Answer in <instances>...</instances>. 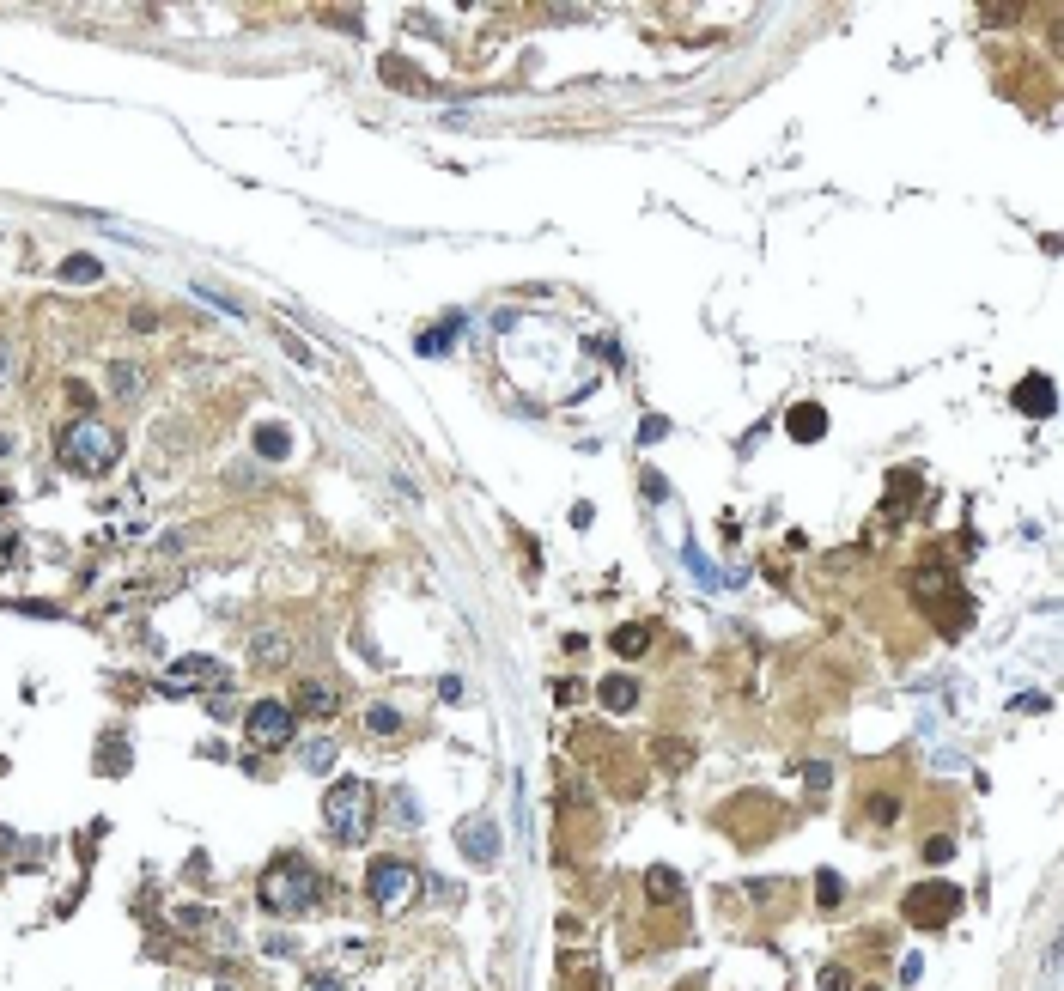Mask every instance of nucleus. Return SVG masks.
Segmentation results:
<instances>
[{"mask_svg": "<svg viewBox=\"0 0 1064 991\" xmlns=\"http://www.w3.org/2000/svg\"><path fill=\"white\" fill-rule=\"evenodd\" d=\"M657 748H663L669 767H688V742H657Z\"/></svg>", "mask_w": 1064, "mask_h": 991, "instance_id": "nucleus-26", "label": "nucleus"}, {"mask_svg": "<svg viewBox=\"0 0 1064 991\" xmlns=\"http://www.w3.org/2000/svg\"><path fill=\"white\" fill-rule=\"evenodd\" d=\"M256 894H262L268 912H292V919H298V912H311V906H317L323 882H317V870L304 864V858H274V864L262 870Z\"/></svg>", "mask_w": 1064, "mask_h": 991, "instance_id": "nucleus-1", "label": "nucleus"}, {"mask_svg": "<svg viewBox=\"0 0 1064 991\" xmlns=\"http://www.w3.org/2000/svg\"><path fill=\"white\" fill-rule=\"evenodd\" d=\"M645 645H651V627H621L615 633V657H645Z\"/></svg>", "mask_w": 1064, "mask_h": 991, "instance_id": "nucleus-19", "label": "nucleus"}, {"mask_svg": "<svg viewBox=\"0 0 1064 991\" xmlns=\"http://www.w3.org/2000/svg\"><path fill=\"white\" fill-rule=\"evenodd\" d=\"M365 894H371V906H384V912H408L414 894H420V870L408 858H371Z\"/></svg>", "mask_w": 1064, "mask_h": 991, "instance_id": "nucleus-4", "label": "nucleus"}, {"mask_svg": "<svg viewBox=\"0 0 1064 991\" xmlns=\"http://www.w3.org/2000/svg\"><path fill=\"white\" fill-rule=\"evenodd\" d=\"M286 353H292V359H298V365H317V353H311V347H304V341H298V335H292V329H286Z\"/></svg>", "mask_w": 1064, "mask_h": 991, "instance_id": "nucleus-25", "label": "nucleus"}, {"mask_svg": "<svg viewBox=\"0 0 1064 991\" xmlns=\"http://www.w3.org/2000/svg\"><path fill=\"white\" fill-rule=\"evenodd\" d=\"M785 432H791L797 444H815V438L827 432V408H815V402H803V408H791V420H785Z\"/></svg>", "mask_w": 1064, "mask_h": 991, "instance_id": "nucleus-12", "label": "nucleus"}, {"mask_svg": "<svg viewBox=\"0 0 1064 991\" xmlns=\"http://www.w3.org/2000/svg\"><path fill=\"white\" fill-rule=\"evenodd\" d=\"M456 329H463V317H444L438 329H426V335H420V353H444V347L456 341Z\"/></svg>", "mask_w": 1064, "mask_h": 991, "instance_id": "nucleus-18", "label": "nucleus"}, {"mask_svg": "<svg viewBox=\"0 0 1064 991\" xmlns=\"http://www.w3.org/2000/svg\"><path fill=\"white\" fill-rule=\"evenodd\" d=\"M456 846H463V858L475 870H493L499 852H505V833H499L493 815H463V821H456Z\"/></svg>", "mask_w": 1064, "mask_h": 991, "instance_id": "nucleus-7", "label": "nucleus"}, {"mask_svg": "<svg viewBox=\"0 0 1064 991\" xmlns=\"http://www.w3.org/2000/svg\"><path fill=\"white\" fill-rule=\"evenodd\" d=\"M815 900H821V906L833 912V906H840V900H846V882H840V876H833V870H821V876H815Z\"/></svg>", "mask_w": 1064, "mask_h": 991, "instance_id": "nucleus-21", "label": "nucleus"}, {"mask_svg": "<svg viewBox=\"0 0 1064 991\" xmlns=\"http://www.w3.org/2000/svg\"><path fill=\"white\" fill-rule=\"evenodd\" d=\"M596 694H602L608 712H633V706H639V681H633V675H608Z\"/></svg>", "mask_w": 1064, "mask_h": 991, "instance_id": "nucleus-13", "label": "nucleus"}, {"mask_svg": "<svg viewBox=\"0 0 1064 991\" xmlns=\"http://www.w3.org/2000/svg\"><path fill=\"white\" fill-rule=\"evenodd\" d=\"M645 894H651L657 906H675V900H681V876H675L669 864H651V870H645Z\"/></svg>", "mask_w": 1064, "mask_h": 991, "instance_id": "nucleus-14", "label": "nucleus"}, {"mask_svg": "<svg viewBox=\"0 0 1064 991\" xmlns=\"http://www.w3.org/2000/svg\"><path fill=\"white\" fill-rule=\"evenodd\" d=\"M61 463L80 469V475H110V469L122 463L116 426H104V420H73V426L61 432Z\"/></svg>", "mask_w": 1064, "mask_h": 991, "instance_id": "nucleus-3", "label": "nucleus"}, {"mask_svg": "<svg viewBox=\"0 0 1064 991\" xmlns=\"http://www.w3.org/2000/svg\"><path fill=\"white\" fill-rule=\"evenodd\" d=\"M365 730H371V736H396V730H402V712H396V706H371V712H365Z\"/></svg>", "mask_w": 1064, "mask_h": 991, "instance_id": "nucleus-20", "label": "nucleus"}, {"mask_svg": "<svg viewBox=\"0 0 1064 991\" xmlns=\"http://www.w3.org/2000/svg\"><path fill=\"white\" fill-rule=\"evenodd\" d=\"M98 274H104V262H98V256H86V250L61 262V280H67V286H86V280H98Z\"/></svg>", "mask_w": 1064, "mask_h": 991, "instance_id": "nucleus-16", "label": "nucleus"}, {"mask_svg": "<svg viewBox=\"0 0 1064 991\" xmlns=\"http://www.w3.org/2000/svg\"><path fill=\"white\" fill-rule=\"evenodd\" d=\"M304 767H311V773H329V767H335V742H329V736H317L311 748H304Z\"/></svg>", "mask_w": 1064, "mask_h": 991, "instance_id": "nucleus-22", "label": "nucleus"}, {"mask_svg": "<svg viewBox=\"0 0 1064 991\" xmlns=\"http://www.w3.org/2000/svg\"><path fill=\"white\" fill-rule=\"evenodd\" d=\"M803 779H809V791H827V785H833V773H827V767H803Z\"/></svg>", "mask_w": 1064, "mask_h": 991, "instance_id": "nucleus-29", "label": "nucleus"}, {"mask_svg": "<svg viewBox=\"0 0 1064 991\" xmlns=\"http://www.w3.org/2000/svg\"><path fill=\"white\" fill-rule=\"evenodd\" d=\"M225 681H232V675H225V663H207V657H183V663H171V669H165V681H159V688H165V694H177V688H225Z\"/></svg>", "mask_w": 1064, "mask_h": 991, "instance_id": "nucleus-8", "label": "nucleus"}, {"mask_svg": "<svg viewBox=\"0 0 1064 991\" xmlns=\"http://www.w3.org/2000/svg\"><path fill=\"white\" fill-rule=\"evenodd\" d=\"M925 858H931V864H949V858H955V840H949V833H937V840H925Z\"/></svg>", "mask_w": 1064, "mask_h": 991, "instance_id": "nucleus-23", "label": "nucleus"}, {"mask_svg": "<svg viewBox=\"0 0 1064 991\" xmlns=\"http://www.w3.org/2000/svg\"><path fill=\"white\" fill-rule=\"evenodd\" d=\"M110 390H116V396H128V402L146 390V377H140V365H134V359H116V365H110Z\"/></svg>", "mask_w": 1064, "mask_h": 991, "instance_id": "nucleus-15", "label": "nucleus"}, {"mask_svg": "<svg viewBox=\"0 0 1064 991\" xmlns=\"http://www.w3.org/2000/svg\"><path fill=\"white\" fill-rule=\"evenodd\" d=\"M396 815H402V821H408V827H414V821H420V809H414V791H396Z\"/></svg>", "mask_w": 1064, "mask_h": 991, "instance_id": "nucleus-27", "label": "nucleus"}, {"mask_svg": "<svg viewBox=\"0 0 1064 991\" xmlns=\"http://www.w3.org/2000/svg\"><path fill=\"white\" fill-rule=\"evenodd\" d=\"M1052 402H1058L1052 377H1040V371H1034V377H1022V384H1016V408H1022L1028 420H1046V414H1052Z\"/></svg>", "mask_w": 1064, "mask_h": 991, "instance_id": "nucleus-9", "label": "nucleus"}, {"mask_svg": "<svg viewBox=\"0 0 1064 991\" xmlns=\"http://www.w3.org/2000/svg\"><path fill=\"white\" fill-rule=\"evenodd\" d=\"M961 912V888L955 882H919L906 894V919L919 925V931H937V925H949Z\"/></svg>", "mask_w": 1064, "mask_h": 991, "instance_id": "nucleus-5", "label": "nucleus"}, {"mask_svg": "<svg viewBox=\"0 0 1064 991\" xmlns=\"http://www.w3.org/2000/svg\"><path fill=\"white\" fill-rule=\"evenodd\" d=\"M292 730H298V712H292L286 700H256V706H250V718H244L250 748H286V742H292Z\"/></svg>", "mask_w": 1064, "mask_h": 991, "instance_id": "nucleus-6", "label": "nucleus"}, {"mask_svg": "<svg viewBox=\"0 0 1064 991\" xmlns=\"http://www.w3.org/2000/svg\"><path fill=\"white\" fill-rule=\"evenodd\" d=\"M371 809H377V797H371L365 779H335L323 791V821H329V833L341 846H365L371 840Z\"/></svg>", "mask_w": 1064, "mask_h": 991, "instance_id": "nucleus-2", "label": "nucleus"}, {"mask_svg": "<svg viewBox=\"0 0 1064 991\" xmlns=\"http://www.w3.org/2000/svg\"><path fill=\"white\" fill-rule=\"evenodd\" d=\"M317 991H341V985H335V979H329V973H317Z\"/></svg>", "mask_w": 1064, "mask_h": 991, "instance_id": "nucleus-32", "label": "nucleus"}, {"mask_svg": "<svg viewBox=\"0 0 1064 991\" xmlns=\"http://www.w3.org/2000/svg\"><path fill=\"white\" fill-rule=\"evenodd\" d=\"M821 991H852V973L846 967H821Z\"/></svg>", "mask_w": 1064, "mask_h": 991, "instance_id": "nucleus-24", "label": "nucleus"}, {"mask_svg": "<svg viewBox=\"0 0 1064 991\" xmlns=\"http://www.w3.org/2000/svg\"><path fill=\"white\" fill-rule=\"evenodd\" d=\"M341 706V694L329 688V681H304V688L292 694V712H311V718H329Z\"/></svg>", "mask_w": 1064, "mask_h": 991, "instance_id": "nucleus-11", "label": "nucleus"}, {"mask_svg": "<svg viewBox=\"0 0 1064 991\" xmlns=\"http://www.w3.org/2000/svg\"><path fill=\"white\" fill-rule=\"evenodd\" d=\"M250 444H256V456H268V463H286V456H292V426L262 420V426L250 432Z\"/></svg>", "mask_w": 1064, "mask_h": 991, "instance_id": "nucleus-10", "label": "nucleus"}, {"mask_svg": "<svg viewBox=\"0 0 1064 991\" xmlns=\"http://www.w3.org/2000/svg\"><path fill=\"white\" fill-rule=\"evenodd\" d=\"M7 377H13V347L0 341V384H7Z\"/></svg>", "mask_w": 1064, "mask_h": 991, "instance_id": "nucleus-31", "label": "nucleus"}, {"mask_svg": "<svg viewBox=\"0 0 1064 991\" xmlns=\"http://www.w3.org/2000/svg\"><path fill=\"white\" fill-rule=\"evenodd\" d=\"M256 657H262V663H280V657H286V651H280V639H274V633H268V639H262V645H256Z\"/></svg>", "mask_w": 1064, "mask_h": 991, "instance_id": "nucleus-28", "label": "nucleus"}, {"mask_svg": "<svg viewBox=\"0 0 1064 991\" xmlns=\"http://www.w3.org/2000/svg\"><path fill=\"white\" fill-rule=\"evenodd\" d=\"M639 432H645V444H657V438H663V432H669V420H657V414H651V420H645V426H639Z\"/></svg>", "mask_w": 1064, "mask_h": 991, "instance_id": "nucleus-30", "label": "nucleus"}, {"mask_svg": "<svg viewBox=\"0 0 1064 991\" xmlns=\"http://www.w3.org/2000/svg\"><path fill=\"white\" fill-rule=\"evenodd\" d=\"M195 298H207V304H219V311H225V317H244V304H238L232 292H225V286H213V280H195Z\"/></svg>", "mask_w": 1064, "mask_h": 991, "instance_id": "nucleus-17", "label": "nucleus"}]
</instances>
